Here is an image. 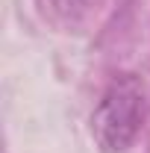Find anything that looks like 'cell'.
Masks as SVG:
<instances>
[{"label":"cell","instance_id":"1","mask_svg":"<svg viewBox=\"0 0 150 153\" xmlns=\"http://www.w3.org/2000/svg\"><path fill=\"white\" fill-rule=\"evenodd\" d=\"M141 124V91L132 79H118L97 103L91 118V133L106 153H121L130 147Z\"/></svg>","mask_w":150,"mask_h":153}]
</instances>
